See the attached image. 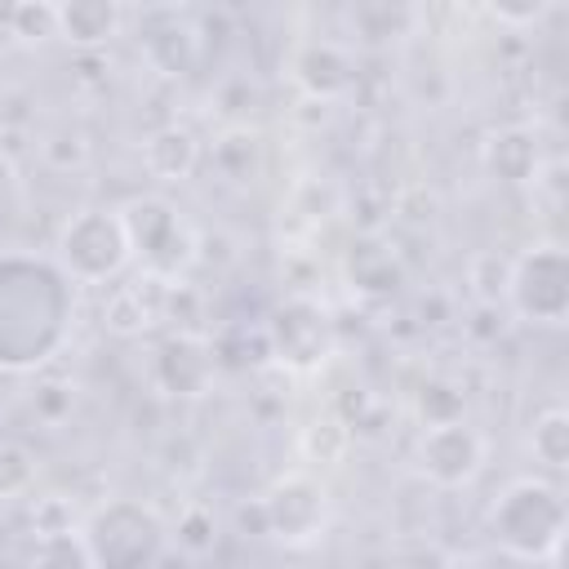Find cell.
I'll use <instances>...</instances> for the list:
<instances>
[{"mask_svg":"<svg viewBox=\"0 0 569 569\" xmlns=\"http://www.w3.org/2000/svg\"><path fill=\"white\" fill-rule=\"evenodd\" d=\"M480 467H485V436L476 427H467L462 418L422 431V440H418V471L431 485L462 489V485H471L480 476Z\"/></svg>","mask_w":569,"mask_h":569,"instance_id":"cell-8","label":"cell"},{"mask_svg":"<svg viewBox=\"0 0 569 569\" xmlns=\"http://www.w3.org/2000/svg\"><path fill=\"white\" fill-rule=\"evenodd\" d=\"M142 49L147 58L160 67L164 49L169 53V76H187L196 67V31L178 18V13H147V31H142Z\"/></svg>","mask_w":569,"mask_h":569,"instance_id":"cell-16","label":"cell"},{"mask_svg":"<svg viewBox=\"0 0 569 569\" xmlns=\"http://www.w3.org/2000/svg\"><path fill=\"white\" fill-rule=\"evenodd\" d=\"M507 302L525 325H565L569 316V253L560 244H533L511 262Z\"/></svg>","mask_w":569,"mask_h":569,"instance_id":"cell-6","label":"cell"},{"mask_svg":"<svg viewBox=\"0 0 569 569\" xmlns=\"http://www.w3.org/2000/svg\"><path fill=\"white\" fill-rule=\"evenodd\" d=\"M533 453L538 462H547L551 471H565L569 467V413L565 409H547L538 422H533Z\"/></svg>","mask_w":569,"mask_h":569,"instance_id":"cell-19","label":"cell"},{"mask_svg":"<svg viewBox=\"0 0 569 569\" xmlns=\"http://www.w3.org/2000/svg\"><path fill=\"white\" fill-rule=\"evenodd\" d=\"M9 191H13V164H9L4 156H0V200H4Z\"/></svg>","mask_w":569,"mask_h":569,"instance_id":"cell-24","label":"cell"},{"mask_svg":"<svg viewBox=\"0 0 569 569\" xmlns=\"http://www.w3.org/2000/svg\"><path fill=\"white\" fill-rule=\"evenodd\" d=\"M53 262L76 280V284H102L116 280L129 267V240L124 222L116 209H80L62 222Z\"/></svg>","mask_w":569,"mask_h":569,"instance_id":"cell-5","label":"cell"},{"mask_svg":"<svg viewBox=\"0 0 569 569\" xmlns=\"http://www.w3.org/2000/svg\"><path fill=\"white\" fill-rule=\"evenodd\" d=\"M538 138L529 129H498L489 142H485V164L498 182H533L538 178Z\"/></svg>","mask_w":569,"mask_h":569,"instance_id":"cell-15","label":"cell"},{"mask_svg":"<svg viewBox=\"0 0 569 569\" xmlns=\"http://www.w3.org/2000/svg\"><path fill=\"white\" fill-rule=\"evenodd\" d=\"M0 22L9 36L27 40V44L49 40V36H58V4H9V9H0Z\"/></svg>","mask_w":569,"mask_h":569,"instance_id":"cell-20","label":"cell"},{"mask_svg":"<svg viewBox=\"0 0 569 569\" xmlns=\"http://www.w3.org/2000/svg\"><path fill=\"white\" fill-rule=\"evenodd\" d=\"M293 80L311 102H325L351 84V58L329 40H311L293 53Z\"/></svg>","mask_w":569,"mask_h":569,"instance_id":"cell-12","label":"cell"},{"mask_svg":"<svg viewBox=\"0 0 569 569\" xmlns=\"http://www.w3.org/2000/svg\"><path fill=\"white\" fill-rule=\"evenodd\" d=\"M547 13V4H525V9H493L498 22H538Z\"/></svg>","mask_w":569,"mask_h":569,"instance_id":"cell-23","label":"cell"},{"mask_svg":"<svg viewBox=\"0 0 569 569\" xmlns=\"http://www.w3.org/2000/svg\"><path fill=\"white\" fill-rule=\"evenodd\" d=\"M258 520L262 529L284 542V547H307L320 538L325 520H329V493L320 480L311 476H284L280 485L267 489V498L258 502Z\"/></svg>","mask_w":569,"mask_h":569,"instance_id":"cell-7","label":"cell"},{"mask_svg":"<svg viewBox=\"0 0 569 569\" xmlns=\"http://www.w3.org/2000/svg\"><path fill=\"white\" fill-rule=\"evenodd\" d=\"M124 240H129V262H138V276L178 284L191 262L200 258V236L182 218V209L164 196H133L120 209Z\"/></svg>","mask_w":569,"mask_h":569,"instance_id":"cell-3","label":"cell"},{"mask_svg":"<svg viewBox=\"0 0 569 569\" xmlns=\"http://www.w3.org/2000/svg\"><path fill=\"white\" fill-rule=\"evenodd\" d=\"M76 320V280L40 253H0V369L53 360Z\"/></svg>","mask_w":569,"mask_h":569,"instance_id":"cell-1","label":"cell"},{"mask_svg":"<svg viewBox=\"0 0 569 569\" xmlns=\"http://www.w3.org/2000/svg\"><path fill=\"white\" fill-rule=\"evenodd\" d=\"M196 160H200V142H196V133L182 129V124H164V129H156V133L142 142V164H147L151 178H160V182H182V178H191Z\"/></svg>","mask_w":569,"mask_h":569,"instance_id":"cell-14","label":"cell"},{"mask_svg":"<svg viewBox=\"0 0 569 569\" xmlns=\"http://www.w3.org/2000/svg\"><path fill=\"white\" fill-rule=\"evenodd\" d=\"M169 547H178V551L191 556V560L209 556V551L218 547V520H213V511H209V507H187V511L178 516V525L169 529Z\"/></svg>","mask_w":569,"mask_h":569,"instance_id":"cell-18","label":"cell"},{"mask_svg":"<svg viewBox=\"0 0 569 569\" xmlns=\"http://www.w3.org/2000/svg\"><path fill=\"white\" fill-rule=\"evenodd\" d=\"M347 276L365 293H391L400 284V258L378 240H360L347 258Z\"/></svg>","mask_w":569,"mask_h":569,"instance_id":"cell-17","label":"cell"},{"mask_svg":"<svg viewBox=\"0 0 569 569\" xmlns=\"http://www.w3.org/2000/svg\"><path fill=\"white\" fill-rule=\"evenodd\" d=\"M89 569H160L169 556V525L138 498H107L76 525Z\"/></svg>","mask_w":569,"mask_h":569,"instance_id":"cell-2","label":"cell"},{"mask_svg":"<svg viewBox=\"0 0 569 569\" xmlns=\"http://www.w3.org/2000/svg\"><path fill=\"white\" fill-rule=\"evenodd\" d=\"M218 373L213 342L200 333H173L156 351V382L164 396H204Z\"/></svg>","mask_w":569,"mask_h":569,"instance_id":"cell-10","label":"cell"},{"mask_svg":"<svg viewBox=\"0 0 569 569\" xmlns=\"http://www.w3.org/2000/svg\"><path fill=\"white\" fill-rule=\"evenodd\" d=\"M418 413L427 418V427H445V422H458L462 418V391L445 378H431L422 382L418 391Z\"/></svg>","mask_w":569,"mask_h":569,"instance_id":"cell-21","label":"cell"},{"mask_svg":"<svg viewBox=\"0 0 569 569\" xmlns=\"http://www.w3.org/2000/svg\"><path fill=\"white\" fill-rule=\"evenodd\" d=\"M124 22V9L111 4V0H71V4H58V36L67 44H80V49H93V44H107Z\"/></svg>","mask_w":569,"mask_h":569,"instance_id":"cell-13","label":"cell"},{"mask_svg":"<svg viewBox=\"0 0 569 569\" xmlns=\"http://www.w3.org/2000/svg\"><path fill=\"white\" fill-rule=\"evenodd\" d=\"M31 569H89V565L76 533H49V538H36Z\"/></svg>","mask_w":569,"mask_h":569,"instance_id":"cell-22","label":"cell"},{"mask_svg":"<svg viewBox=\"0 0 569 569\" xmlns=\"http://www.w3.org/2000/svg\"><path fill=\"white\" fill-rule=\"evenodd\" d=\"M565 498L547 480H511L489 507V538L516 560H551L565 542Z\"/></svg>","mask_w":569,"mask_h":569,"instance_id":"cell-4","label":"cell"},{"mask_svg":"<svg viewBox=\"0 0 569 569\" xmlns=\"http://www.w3.org/2000/svg\"><path fill=\"white\" fill-rule=\"evenodd\" d=\"M267 347H271V356H276L280 365H289V369H316V365L329 356V347H333L325 311H320L316 302H307V298L284 302V307L276 311V320L267 325Z\"/></svg>","mask_w":569,"mask_h":569,"instance_id":"cell-9","label":"cell"},{"mask_svg":"<svg viewBox=\"0 0 569 569\" xmlns=\"http://www.w3.org/2000/svg\"><path fill=\"white\" fill-rule=\"evenodd\" d=\"M169 316V284L164 280H151V276H138L133 284H120L102 311V325L120 338H133L142 329H151L156 320Z\"/></svg>","mask_w":569,"mask_h":569,"instance_id":"cell-11","label":"cell"}]
</instances>
